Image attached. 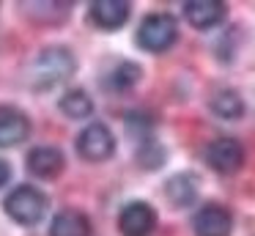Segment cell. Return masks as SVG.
Masks as SVG:
<instances>
[{"label": "cell", "instance_id": "obj_1", "mask_svg": "<svg viewBox=\"0 0 255 236\" xmlns=\"http://www.w3.org/2000/svg\"><path fill=\"white\" fill-rule=\"evenodd\" d=\"M74 71H77V58L72 55V49L47 47L44 52L36 55L33 69H30V82L36 91H52L66 80H72Z\"/></svg>", "mask_w": 255, "mask_h": 236}, {"label": "cell", "instance_id": "obj_2", "mask_svg": "<svg viewBox=\"0 0 255 236\" xmlns=\"http://www.w3.org/2000/svg\"><path fill=\"white\" fill-rule=\"evenodd\" d=\"M6 214L19 225H36L44 220L47 209H50V198L33 184H22L14 187L11 192L6 195Z\"/></svg>", "mask_w": 255, "mask_h": 236}, {"label": "cell", "instance_id": "obj_3", "mask_svg": "<svg viewBox=\"0 0 255 236\" xmlns=\"http://www.w3.org/2000/svg\"><path fill=\"white\" fill-rule=\"evenodd\" d=\"M178 38V22L167 11H154L148 14L137 27V47L145 52H165Z\"/></svg>", "mask_w": 255, "mask_h": 236}, {"label": "cell", "instance_id": "obj_4", "mask_svg": "<svg viewBox=\"0 0 255 236\" xmlns=\"http://www.w3.org/2000/svg\"><path fill=\"white\" fill-rule=\"evenodd\" d=\"M74 146H77L80 157L88 159V162H105V159H110L116 154V135L107 129V124L94 121L77 135Z\"/></svg>", "mask_w": 255, "mask_h": 236}, {"label": "cell", "instance_id": "obj_5", "mask_svg": "<svg viewBox=\"0 0 255 236\" xmlns=\"http://www.w3.org/2000/svg\"><path fill=\"white\" fill-rule=\"evenodd\" d=\"M206 165L222 176L236 173L244 165V146L236 137H217L206 146Z\"/></svg>", "mask_w": 255, "mask_h": 236}, {"label": "cell", "instance_id": "obj_6", "mask_svg": "<svg viewBox=\"0 0 255 236\" xmlns=\"http://www.w3.org/2000/svg\"><path fill=\"white\" fill-rule=\"evenodd\" d=\"M156 228V212L145 201H132L118 214V231L124 236H151Z\"/></svg>", "mask_w": 255, "mask_h": 236}, {"label": "cell", "instance_id": "obj_7", "mask_svg": "<svg viewBox=\"0 0 255 236\" xmlns=\"http://www.w3.org/2000/svg\"><path fill=\"white\" fill-rule=\"evenodd\" d=\"M192 228H195V236H231L233 217L220 203H206L195 214Z\"/></svg>", "mask_w": 255, "mask_h": 236}, {"label": "cell", "instance_id": "obj_8", "mask_svg": "<svg viewBox=\"0 0 255 236\" xmlns=\"http://www.w3.org/2000/svg\"><path fill=\"white\" fill-rule=\"evenodd\" d=\"M30 135V118L17 107L0 104V148H14Z\"/></svg>", "mask_w": 255, "mask_h": 236}, {"label": "cell", "instance_id": "obj_9", "mask_svg": "<svg viewBox=\"0 0 255 236\" xmlns=\"http://www.w3.org/2000/svg\"><path fill=\"white\" fill-rule=\"evenodd\" d=\"M225 16H228V8L220 0H187L184 3V19L198 30L217 27Z\"/></svg>", "mask_w": 255, "mask_h": 236}, {"label": "cell", "instance_id": "obj_10", "mask_svg": "<svg viewBox=\"0 0 255 236\" xmlns=\"http://www.w3.org/2000/svg\"><path fill=\"white\" fill-rule=\"evenodd\" d=\"M66 168V159L63 151L55 146H36L28 154V170L36 179H58Z\"/></svg>", "mask_w": 255, "mask_h": 236}, {"label": "cell", "instance_id": "obj_11", "mask_svg": "<svg viewBox=\"0 0 255 236\" xmlns=\"http://www.w3.org/2000/svg\"><path fill=\"white\" fill-rule=\"evenodd\" d=\"M88 14H91V22L102 30H121L127 25L132 8H129L127 0H96Z\"/></svg>", "mask_w": 255, "mask_h": 236}, {"label": "cell", "instance_id": "obj_12", "mask_svg": "<svg viewBox=\"0 0 255 236\" xmlns=\"http://www.w3.org/2000/svg\"><path fill=\"white\" fill-rule=\"evenodd\" d=\"M50 236H91V220L77 209H63L52 217Z\"/></svg>", "mask_w": 255, "mask_h": 236}, {"label": "cell", "instance_id": "obj_13", "mask_svg": "<svg viewBox=\"0 0 255 236\" xmlns=\"http://www.w3.org/2000/svg\"><path fill=\"white\" fill-rule=\"evenodd\" d=\"M165 195L176 209H187L198 201V179L192 173H176L173 179H167Z\"/></svg>", "mask_w": 255, "mask_h": 236}, {"label": "cell", "instance_id": "obj_14", "mask_svg": "<svg viewBox=\"0 0 255 236\" xmlns=\"http://www.w3.org/2000/svg\"><path fill=\"white\" fill-rule=\"evenodd\" d=\"M209 107L217 118H225V121H236L244 115V99L239 96L233 88H220L214 96L209 99Z\"/></svg>", "mask_w": 255, "mask_h": 236}, {"label": "cell", "instance_id": "obj_15", "mask_svg": "<svg viewBox=\"0 0 255 236\" xmlns=\"http://www.w3.org/2000/svg\"><path fill=\"white\" fill-rule=\"evenodd\" d=\"M58 107H61V113L69 115V118H88V115L94 113V99H91L83 88H69L61 96Z\"/></svg>", "mask_w": 255, "mask_h": 236}, {"label": "cell", "instance_id": "obj_16", "mask_svg": "<svg viewBox=\"0 0 255 236\" xmlns=\"http://www.w3.org/2000/svg\"><path fill=\"white\" fill-rule=\"evenodd\" d=\"M107 82H110V88L116 93L129 91V88H134L140 82V66L137 63H121V66H116V69L110 71V77H107Z\"/></svg>", "mask_w": 255, "mask_h": 236}, {"label": "cell", "instance_id": "obj_17", "mask_svg": "<svg viewBox=\"0 0 255 236\" xmlns=\"http://www.w3.org/2000/svg\"><path fill=\"white\" fill-rule=\"evenodd\" d=\"M137 162L143 165V168H159V165L165 162V148H162L154 137H148V140L137 148Z\"/></svg>", "mask_w": 255, "mask_h": 236}, {"label": "cell", "instance_id": "obj_18", "mask_svg": "<svg viewBox=\"0 0 255 236\" xmlns=\"http://www.w3.org/2000/svg\"><path fill=\"white\" fill-rule=\"evenodd\" d=\"M8 179H11V168H8V162L0 159V187H6Z\"/></svg>", "mask_w": 255, "mask_h": 236}]
</instances>
